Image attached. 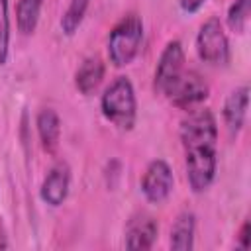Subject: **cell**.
Returning <instances> with one entry per match:
<instances>
[{"instance_id":"6da1fadb","label":"cell","mask_w":251,"mask_h":251,"mask_svg":"<svg viewBox=\"0 0 251 251\" xmlns=\"http://www.w3.org/2000/svg\"><path fill=\"white\" fill-rule=\"evenodd\" d=\"M180 143L184 149L186 178L192 192L200 194L210 188L218 169V122L212 110L198 108L188 112L180 122Z\"/></svg>"},{"instance_id":"7a4b0ae2","label":"cell","mask_w":251,"mask_h":251,"mask_svg":"<svg viewBox=\"0 0 251 251\" xmlns=\"http://www.w3.org/2000/svg\"><path fill=\"white\" fill-rule=\"evenodd\" d=\"M102 116L122 131H129L137 120V98L127 76H118L110 82L100 98Z\"/></svg>"},{"instance_id":"3957f363","label":"cell","mask_w":251,"mask_h":251,"mask_svg":"<svg viewBox=\"0 0 251 251\" xmlns=\"http://www.w3.org/2000/svg\"><path fill=\"white\" fill-rule=\"evenodd\" d=\"M143 41V22L137 14H126L108 35V57L116 67L129 65L141 47Z\"/></svg>"},{"instance_id":"277c9868","label":"cell","mask_w":251,"mask_h":251,"mask_svg":"<svg viewBox=\"0 0 251 251\" xmlns=\"http://www.w3.org/2000/svg\"><path fill=\"white\" fill-rule=\"evenodd\" d=\"M196 51H198V57L208 65H214V67L227 65L229 41L218 18H210L200 25L196 35Z\"/></svg>"},{"instance_id":"5b68a950","label":"cell","mask_w":251,"mask_h":251,"mask_svg":"<svg viewBox=\"0 0 251 251\" xmlns=\"http://www.w3.org/2000/svg\"><path fill=\"white\" fill-rule=\"evenodd\" d=\"M208 94H210V86L202 78V75L196 71H186V69L165 90V96L169 98V102L180 110H190L202 104L208 98Z\"/></svg>"},{"instance_id":"8992f818","label":"cell","mask_w":251,"mask_h":251,"mask_svg":"<svg viewBox=\"0 0 251 251\" xmlns=\"http://www.w3.org/2000/svg\"><path fill=\"white\" fill-rule=\"evenodd\" d=\"M182 71H184L182 43L178 39H171L163 47V51L159 55V61H157V67H155V80H153L155 92L165 94V90L180 76Z\"/></svg>"},{"instance_id":"52a82bcc","label":"cell","mask_w":251,"mask_h":251,"mask_svg":"<svg viewBox=\"0 0 251 251\" xmlns=\"http://www.w3.org/2000/svg\"><path fill=\"white\" fill-rule=\"evenodd\" d=\"M175 186V176L167 161L155 159L147 165L141 178V192L151 204H161L169 198Z\"/></svg>"},{"instance_id":"ba28073f","label":"cell","mask_w":251,"mask_h":251,"mask_svg":"<svg viewBox=\"0 0 251 251\" xmlns=\"http://www.w3.org/2000/svg\"><path fill=\"white\" fill-rule=\"evenodd\" d=\"M159 235L157 220L147 212H137L127 220L126 226V247L127 249H151Z\"/></svg>"},{"instance_id":"9c48e42d","label":"cell","mask_w":251,"mask_h":251,"mask_svg":"<svg viewBox=\"0 0 251 251\" xmlns=\"http://www.w3.org/2000/svg\"><path fill=\"white\" fill-rule=\"evenodd\" d=\"M69 186H71V171L65 163H57L45 175L41 188H39V196L45 204L57 208L65 202V198L69 194Z\"/></svg>"},{"instance_id":"30bf717a","label":"cell","mask_w":251,"mask_h":251,"mask_svg":"<svg viewBox=\"0 0 251 251\" xmlns=\"http://www.w3.org/2000/svg\"><path fill=\"white\" fill-rule=\"evenodd\" d=\"M247 104H249V86L243 84L229 92V96L224 102V124L229 131V135H237L245 124L247 116Z\"/></svg>"},{"instance_id":"8fae6325","label":"cell","mask_w":251,"mask_h":251,"mask_svg":"<svg viewBox=\"0 0 251 251\" xmlns=\"http://www.w3.org/2000/svg\"><path fill=\"white\" fill-rule=\"evenodd\" d=\"M104 63L100 57H86L75 73V86L80 94H92L104 78Z\"/></svg>"},{"instance_id":"7c38bea8","label":"cell","mask_w":251,"mask_h":251,"mask_svg":"<svg viewBox=\"0 0 251 251\" xmlns=\"http://www.w3.org/2000/svg\"><path fill=\"white\" fill-rule=\"evenodd\" d=\"M35 126H37L41 147L47 153H55L57 147H59V137H61V120H59V114L55 110H51V108H43L37 114Z\"/></svg>"},{"instance_id":"4fadbf2b","label":"cell","mask_w":251,"mask_h":251,"mask_svg":"<svg viewBox=\"0 0 251 251\" xmlns=\"http://www.w3.org/2000/svg\"><path fill=\"white\" fill-rule=\"evenodd\" d=\"M194 229H196V218L192 212L184 210L176 216L173 227H171V249L175 251H190L194 247Z\"/></svg>"},{"instance_id":"5bb4252c","label":"cell","mask_w":251,"mask_h":251,"mask_svg":"<svg viewBox=\"0 0 251 251\" xmlns=\"http://www.w3.org/2000/svg\"><path fill=\"white\" fill-rule=\"evenodd\" d=\"M41 6H43V0H18L16 24L24 35H31L35 31L39 14H41Z\"/></svg>"},{"instance_id":"9a60e30c","label":"cell","mask_w":251,"mask_h":251,"mask_svg":"<svg viewBox=\"0 0 251 251\" xmlns=\"http://www.w3.org/2000/svg\"><path fill=\"white\" fill-rule=\"evenodd\" d=\"M88 4L90 0H71L63 18H61V29L65 35H75L76 29L80 27L82 20H84V14L88 10Z\"/></svg>"},{"instance_id":"2e32d148","label":"cell","mask_w":251,"mask_h":251,"mask_svg":"<svg viewBox=\"0 0 251 251\" xmlns=\"http://www.w3.org/2000/svg\"><path fill=\"white\" fill-rule=\"evenodd\" d=\"M249 10H251V0H235L229 10H227V25L235 33H243L247 20H249Z\"/></svg>"},{"instance_id":"e0dca14e","label":"cell","mask_w":251,"mask_h":251,"mask_svg":"<svg viewBox=\"0 0 251 251\" xmlns=\"http://www.w3.org/2000/svg\"><path fill=\"white\" fill-rule=\"evenodd\" d=\"M10 53V12L8 0H0V67L6 65Z\"/></svg>"},{"instance_id":"ac0fdd59","label":"cell","mask_w":251,"mask_h":251,"mask_svg":"<svg viewBox=\"0 0 251 251\" xmlns=\"http://www.w3.org/2000/svg\"><path fill=\"white\" fill-rule=\"evenodd\" d=\"M249 220H245L243 222V226H241V229H239V233H237V239H239V243H237V247L239 249H243V251H247L249 247H251V237H249Z\"/></svg>"},{"instance_id":"d6986e66","label":"cell","mask_w":251,"mask_h":251,"mask_svg":"<svg viewBox=\"0 0 251 251\" xmlns=\"http://www.w3.org/2000/svg\"><path fill=\"white\" fill-rule=\"evenodd\" d=\"M178 4L186 14H194L206 4V0H178Z\"/></svg>"}]
</instances>
